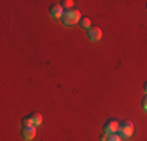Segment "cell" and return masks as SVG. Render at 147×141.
<instances>
[{
  "label": "cell",
  "instance_id": "12",
  "mask_svg": "<svg viewBox=\"0 0 147 141\" xmlns=\"http://www.w3.org/2000/svg\"><path fill=\"white\" fill-rule=\"evenodd\" d=\"M141 105H142V108H144V110L147 111V94L144 97H142V100H141Z\"/></svg>",
  "mask_w": 147,
  "mask_h": 141
},
{
  "label": "cell",
  "instance_id": "4",
  "mask_svg": "<svg viewBox=\"0 0 147 141\" xmlns=\"http://www.w3.org/2000/svg\"><path fill=\"white\" fill-rule=\"evenodd\" d=\"M88 38H89V41H92V42L100 41L102 39V30H100L99 27H91L88 30Z\"/></svg>",
  "mask_w": 147,
  "mask_h": 141
},
{
  "label": "cell",
  "instance_id": "9",
  "mask_svg": "<svg viewBox=\"0 0 147 141\" xmlns=\"http://www.w3.org/2000/svg\"><path fill=\"white\" fill-rule=\"evenodd\" d=\"M107 141H122V136L119 133H111V135H108Z\"/></svg>",
  "mask_w": 147,
  "mask_h": 141
},
{
  "label": "cell",
  "instance_id": "13",
  "mask_svg": "<svg viewBox=\"0 0 147 141\" xmlns=\"http://www.w3.org/2000/svg\"><path fill=\"white\" fill-rule=\"evenodd\" d=\"M108 140V135L107 133H102V136H100V141H107Z\"/></svg>",
  "mask_w": 147,
  "mask_h": 141
},
{
  "label": "cell",
  "instance_id": "10",
  "mask_svg": "<svg viewBox=\"0 0 147 141\" xmlns=\"http://www.w3.org/2000/svg\"><path fill=\"white\" fill-rule=\"evenodd\" d=\"M61 6L66 9H72L74 8V2L72 0H66V2H61Z\"/></svg>",
  "mask_w": 147,
  "mask_h": 141
},
{
  "label": "cell",
  "instance_id": "2",
  "mask_svg": "<svg viewBox=\"0 0 147 141\" xmlns=\"http://www.w3.org/2000/svg\"><path fill=\"white\" fill-rule=\"evenodd\" d=\"M133 132H135V125H133L130 121H122L121 124H119L117 133L122 136V140H124V138H130V136L133 135Z\"/></svg>",
  "mask_w": 147,
  "mask_h": 141
},
{
  "label": "cell",
  "instance_id": "5",
  "mask_svg": "<svg viewBox=\"0 0 147 141\" xmlns=\"http://www.w3.org/2000/svg\"><path fill=\"white\" fill-rule=\"evenodd\" d=\"M63 14H64V8L61 6V3H53L50 6V16L55 19H61Z\"/></svg>",
  "mask_w": 147,
  "mask_h": 141
},
{
  "label": "cell",
  "instance_id": "3",
  "mask_svg": "<svg viewBox=\"0 0 147 141\" xmlns=\"http://www.w3.org/2000/svg\"><path fill=\"white\" fill-rule=\"evenodd\" d=\"M119 130V122L116 119H107L103 124V133L107 135H111V133H117Z\"/></svg>",
  "mask_w": 147,
  "mask_h": 141
},
{
  "label": "cell",
  "instance_id": "11",
  "mask_svg": "<svg viewBox=\"0 0 147 141\" xmlns=\"http://www.w3.org/2000/svg\"><path fill=\"white\" fill-rule=\"evenodd\" d=\"M30 125H33L30 116H28V118H24V119H22V127H30Z\"/></svg>",
  "mask_w": 147,
  "mask_h": 141
},
{
  "label": "cell",
  "instance_id": "8",
  "mask_svg": "<svg viewBox=\"0 0 147 141\" xmlns=\"http://www.w3.org/2000/svg\"><path fill=\"white\" fill-rule=\"evenodd\" d=\"M78 24H80V27H82L83 30H89L91 28V20L88 19V17H82Z\"/></svg>",
  "mask_w": 147,
  "mask_h": 141
},
{
  "label": "cell",
  "instance_id": "1",
  "mask_svg": "<svg viewBox=\"0 0 147 141\" xmlns=\"http://www.w3.org/2000/svg\"><path fill=\"white\" fill-rule=\"evenodd\" d=\"M80 19H82L80 11L75 9V8H72V9H64V14H63V17H61V22L64 24V25H74V24L80 22Z\"/></svg>",
  "mask_w": 147,
  "mask_h": 141
},
{
  "label": "cell",
  "instance_id": "14",
  "mask_svg": "<svg viewBox=\"0 0 147 141\" xmlns=\"http://www.w3.org/2000/svg\"><path fill=\"white\" fill-rule=\"evenodd\" d=\"M144 91H146V94H147V82L144 83Z\"/></svg>",
  "mask_w": 147,
  "mask_h": 141
},
{
  "label": "cell",
  "instance_id": "6",
  "mask_svg": "<svg viewBox=\"0 0 147 141\" xmlns=\"http://www.w3.org/2000/svg\"><path fill=\"white\" fill-rule=\"evenodd\" d=\"M20 133H22V136H24L25 140H33L34 136H36V127H34V125H30V127H22Z\"/></svg>",
  "mask_w": 147,
  "mask_h": 141
},
{
  "label": "cell",
  "instance_id": "7",
  "mask_svg": "<svg viewBox=\"0 0 147 141\" xmlns=\"http://www.w3.org/2000/svg\"><path fill=\"white\" fill-rule=\"evenodd\" d=\"M30 119H31V122H33L34 127L42 124V116H41L39 113H33V115H30Z\"/></svg>",
  "mask_w": 147,
  "mask_h": 141
},
{
  "label": "cell",
  "instance_id": "15",
  "mask_svg": "<svg viewBox=\"0 0 147 141\" xmlns=\"http://www.w3.org/2000/svg\"><path fill=\"white\" fill-rule=\"evenodd\" d=\"M146 6H147V3H146Z\"/></svg>",
  "mask_w": 147,
  "mask_h": 141
}]
</instances>
